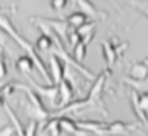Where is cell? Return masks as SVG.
Wrapping results in <instances>:
<instances>
[{
  "label": "cell",
  "instance_id": "obj_1",
  "mask_svg": "<svg viewBox=\"0 0 148 136\" xmlns=\"http://www.w3.org/2000/svg\"><path fill=\"white\" fill-rule=\"evenodd\" d=\"M0 28H2V29H3V31L19 45V47L27 53V56H29V57L32 59V62H34V64H35V69L40 72L41 76L46 79V82H49L50 85H53L50 72L47 70V67H46L44 62L41 60V57L38 56V53H37V50H35V45H32L27 38H24L22 35H21V34L16 31L15 25L12 24V21H10L6 15H0Z\"/></svg>",
  "mask_w": 148,
  "mask_h": 136
},
{
  "label": "cell",
  "instance_id": "obj_2",
  "mask_svg": "<svg viewBox=\"0 0 148 136\" xmlns=\"http://www.w3.org/2000/svg\"><path fill=\"white\" fill-rule=\"evenodd\" d=\"M109 78V69L103 70L100 75H97L95 81L92 82L91 88H90V92L85 97L87 101V110H94L100 114H103L104 117L109 116L107 110H106L104 101H103V92H104V86H106V81Z\"/></svg>",
  "mask_w": 148,
  "mask_h": 136
},
{
  "label": "cell",
  "instance_id": "obj_3",
  "mask_svg": "<svg viewBox=\"0 0 148 136\" xmlns=\"http://www.w3.org/2000/svg\"><path fill=\"white\" fill-rule=\"evenodd\" d=\"M18 89L24 91V92L27 94V98H28L27 113H28V116L31 117V120H37V122H44L46 120L47 122L51 117V113L44 107L41 97L35 92L32 88H29L28 85H24V83H18Z\"/></svg>",
  "mask_w": 148,
  "mask_h": 136
},
{
  "label": "cell",
  "instance_id": "obj_4",
  "mask_svg": "<svg viewBox=\"0 0 148 136\" xmlns=\"http://www.w3.org/2000/svg\"><path fill=\"white\" fill-rule=\"evenodd\" d=\"M65 70H66V63L59 56L50 54V57H49V72H50L53 85H59L63 79H65V75H66Z\"/></svg>",
  "mask_w": 148,
  "mask_h": 136
},
{
  "label": "cell",
  "instance_id": "obj_5",
  "mask_svg": "<svg viewBox=\"0 0 148 136\" xmlns=\"http://www.w3.org/2000/svg\"><path fill=\"white\" fill-rule=\"evenodd\" d=\"M57 86H59V108H63L73 101L75 88H73L72 81L68 78H65Z\"/></svg>",
  "mask_w": 148,
  "mask_h": 136
},
{
  "label": "cell",
  "instance_id": "obj_6",
  "mask_svg": "<svg viewBox=\"0 0 148 136\" xmlns=\"http://www.w3.org/2000/svg\"><path fill=\"white\" fill-rule=\"evenodd\" d=\"M40 21H43L44 24H47L54 32L56 35L63 41V42H68V35H69V31L72 29L69 27V24L65 21V19H49V18H40Z\"/></svg>",
  "mask_w": 148,
  "mask_h": 136
},
{
  "label": "cell",
  "instance_id": "obj_7",
  "mask_svg": "<svg viewBox=\"0 0 148 136\" xmlns=\"http://www.w3.org/2000/svg\"><path fill=\"white\" fill-rule=\"evenodd\" d=\"M75 5L78 6V9L82 12V13H85L91 21H104L106 18H107V13L106 12H100L94 5L92 2H90V0H75Z\"/></svg>",
  "mask_w": 148,
  "mask_h": 136
},
{
  "label": "cell",
  "instance_id": "obj_8",
  "mask_svg": "<svg viewBox=\"0 0 148 136\" xmlns=\"http://www.w3.org/2000/svg\"><path fill=\"white\" fill-rule=\"evenodd\" d=\"M78 126L81 130L87 133H95L100 136H107V126L106 122H97V120H79Z\"/></svg>",
  "mask_w": 148,
  "mask_h": 136
},
{
  "label": "cell",
  "instance_id": "obj_9",
  "mask_svg": "<svg viewBox=\"0 0 148 136\" xmlns=\"http://www.w3.org/2000/svg\"><path fill=\"white\" fill-rule=\"evenodd\" d=\"M136 129H138L136 123H126V122L116 120L113 123H109L107 135H112V136H128L131 132H134Z\"/></svg>",
  "mask_w": 148,
  "mask_h": 136
},
{
  "label": "cell",
  "instance_id": "obj_10",
  "mask_svg": "<svg viewBox=\"0 0 148 136\" xmlns=\"http://www.w3.org/2000/svg\"><path fill=\"white\" fill-rule=\"evenodd\" d=\"M28 79H29V83L32 85V89L35 91V92L40 95V97H44V98H47L51 104L59 98V86L57 85H49V86H40L31 76H28Z\"/></svg>",
  "mask_w": 148,
  "mask_h": 136
},
{
  "label": "cell",
  "instance_id": "obj_11",
  "mask_svg": "<svg viewBox=\"0 0 148 136\" xmlns=\"http://www.w3.org/2000/svg\"><path fill=\"white\" fill-rule=\"evenodd\" d=\"M101 51H103V57H104V60H106L109 67L113 66L117 62V59L122 56L119 53L117 44H113L112 41H107V40L101 41Z\"/></svg>",
  "mask_w": 148,
  "mask_h": 136
},
{
  "label": "cell",
  "instance_id": "obj_12",
  "mask_svg": "<svg viewBox=\"0 0 148 136\" xmlns=\"http://www.w3.org/2000/svg\"><path fill=\"white\" fill-rule=\"evenodd\" d=\"M129 79L134 82H145L148 79V64L141 62H136L129 69Z\"/></svg>",
  "mask_w": 148,
  "mask_h": 136
},
{
  "label": "cell",
  "instance_id": "obj_13",
  "mask_svg": "<svg viewBox=\"0 0 148 136\" xmlns=\"http://www.w3.org/2000/svg\"><path fill=\"white\" fill-rule=\"evenodd\" d=\"M60 119V129H62V133H66V135H71V136H76L81 129L78 126V122L72 120L71 117L68 116H63V117H59Z\"/></svg>",
  "mask_w": 148,
  "mask_h": 136
},
{
  "label": "cell",
  "instance_id": "obj_14",
  "mask_svg": "<svg viewBox=\"0 0 148 136\" xmlns=\"http://www.w3.org/2000/svg\"><path fill=\"white\" fill-rule=\"evenodd\" d=\"M131 104H132V110L135 113V116L138 117V120H141V123L148 130V113L141 110V107L138 105V92L136 91H132V94H131Z\"/></svg>",
  "mask_w": 148,
  "mask_h": 136
},
{
  "label": "cell",
  "instance_id": "obj_15",
  "mask_svg": "<svg viewBox=\"0 0 148 136\" xmlns=\"http://www.w3.org/2000/svg\"><path fill=\"white\" fill-rule=\"evenodd\" d=\"M16 67L21 73H24L25 76H29L32 73V70L35 69V64L32 62V59L29 56H21L18 60H16Z\"/></svg>",
  "mask_w": 148,
  "mask_h": 136
},
{
  "label": "cell",
  "instance_id": "obj_16",
  "mask_svg": "<svg viewBox=\"0 0 148 136\" xmlns=\"http://www.w3.org/2000/svg\"><path fill=\"white\" fill-rule=\"evenodd\" d=\"M88 21H90V18H88L85 13H82L81 10L73 12V13H71V15L66 18V22L69 24V27H71V28H73V29L81 28L82 25H85Z\"/></svg>",
  "mask_w": 148,
  "mask_h": 136
},
{
  "label": "cell",
  "instance_id": "obj_17",
  "mask_svg": "<svg viewBox=\"0 0 148 136\" xmlns=\"http://www.w3.org/2000/svg\"><path fill=\"white\" fill-rule=\"evenodd\" d=\"M95 25H97V22L90 19L85 25H82L81 28H78V29H76V31L79 32V35L82 37V41H84V42L90 44V41H91V40H92V37H94Z\"/></svg>",
  "mask_w": 148,
  "mask_h": 136
},
{
  "label": "cell",
  "instance_id": "obj_18",
  "mask_svg": "<svg viewBox=\"0 0 148 136\" xmlns=\"http://www.w3.org/2000/svg\"><path fill=\"white\" fill-rule=\"evenodd\" d=\"M54 47V41L51 38V35H47V34H41L37 41H35V49L38 51H49Z\"/></svg>",
  "mask_w": 148,
  "mask_h": 136
},
{
  "label": "cell",
  "instance_id": "obj_19",
  "mask_svg": "<svg viewBox=\"0 0 148 136\" xmlns=\"http://www.w3.org/2000/svg\"><path fill=\"white\" fill-rule=\"evenodd\" d=\"M43 129L50 135V136H60L62 129H60V119L59 117H50L46 124L43 126Z\"/></svg>",
  "mask_w": 148,
  "mask_h": 136
},
{
  "label": "cell",
  "instance_id": "obj_20",
  "mask_svg": "<svg viewBox=\"0 0 148 136\" xmlns=\"http://www.w3.org/2000/svg\"><path fill=\"white\" fill-rule=\"evenodd\" d=\"M5 110H6L8 116H9L10 122H12V126H13V129H15V133H16L18 136H24V135H25V127H22V124H21L19 119L16 117V114L12 111V108L6 104V105H5Z\"/></svg>",
  "mask_w": 148,
  "mask_h": 136
},
{
  "label": "cell",
  "instance_id": "obj_21",
  "mask_svg": "<svg viewBox=\"0 0 148 136\" xmlns=\"http://www.w3.org/2000/svg\"><path fill=\"white\" fill-rule=\"evenodd\" d=\"M87 51H88V44L87 42H84V41H81L76 47L72 50V56H73V59L76 60V62H84L85 60V57H87Z\"/></svg>",
  "mask_w": 148,
  "mask_h": 136
},
{
  "label": "cell",
  "instance_id": "obj_22",
  "mask_svg": "<svg viewBox=\"0 0 148 136\" xmlns=\"http://www.w3.org/2000/svg\"><path fill=\"white\" fill-rule=\"evenodd\" d=\"M81 41H82V37L79 35V32H78L76 29L72 28V29L69 31V35H68V44H69V47L73 50Z\"/></svg>",
  "mask_w": 148,
  "mask_h": 136
},
{
  "label": "cell",
  "instance_id": "obj_23",
  "mask_svg": "<svg viewBox=\"0 0 148 136\" xmlns=\"http://www.w3.org/2000/svg\"><path fill=\"white\" fill-rule=\"evenodd\" d=\"M128 2H129L136 10H139L144 16L148 18V2H142V0H128Z\"/></svg>",
  "mask_w": 148,
  "mask_h": 136
},
{
  "label": "cell",
  "instance_id": "obj_24",
  "mask_svg": "<svg viewBox=\"0 0 148 136\" xmlns=\"http://www.w3.org/2000/svg\"><path fill=\"white\" fill-rule=\"evenodd\" d=\"M16 89H18V82H8L0 88V94L3 97H10Z\"/></svg>",
  "mask_w": 148,
  "mask_h": 136
},
{
  "label": "cell",
  "instance_id": "obj_25",
  "mask_svg": "<svg viewBox=\"0 0 148 136\" xmlns=\"http://www.w3.org/2000/svg\"><path fill=\"white\" fill-rule=\"evenodd\" d=\"M38 127H40V124H38L37 120H29V123L25 127V135L24 136H35L40 130Z\"/></svg>",
  "mask_w": 148,
  "mask_h": 136
},
{
  "label": "cell",
  "instance_id": "obj_26",
  "mask_svg": "<svg viewBox=\"0 0 148 136\" xmlns=\"http://www.w3.org/2000/svg\"><path fill=\"white\" fill-rule=\"evenodd\" d=\"M138 105L141 107V110H144L145 113H148V92H138Z\"/></svg>",
  "mask_w": 148,
  "mask_h": 136
},
{
  "label": "cell",
  "instance_id": "obj_27",
  "mask_svg": "<svg viewBox=\"0 0 148 136\" xmlns=\"http://www.w3.org/2000/svg\"><path fill=\"white\" fill-rule=\"evenodd\" d=\"M6 76H8V67H6V63H5L3 51L0 49V82H2Z\"/></svg>",
  "mask_w": 148,
  "mask_h": 136
},
{
  "label": "cell",
  "instance_id": "obj_28",
  "mask_svg": "<svg viewBox=\"0 0 148 136\" xmlns=\"http://www.w3.org/2000/svg\"><path fill=\"white\" fill-rule=\"evenodd\" d=\"M68 2L69 0H50V6L53 10H62V9H65L68 6Z\"/></svg>",
  "mask_w": 148,
  "mask_h": 136
},
{
  "label": "cell",
  "instance_id": "obj_29",
  "mask_svg": "<svg viewBox=\"0 0 148 136\" xmlns=\"http://www.w3.org/2000/svg\"><path fill=\"white\" fill-rule=\"evenodd\" d=\"M13 133H15V129H13L12 124L10 126H5L3 129H0V136H13Z\"/></svg>",
  "mask_w": 148,
  "mask_h": 136
},
{
  "label": "cell",
  "instance_id": "obj_30",
  "mask_svg": "<svg viewBox=\"0 0 148 136\" xmlns=\"http://www.w3.org/2000/svg\"><path fill=\"white\" fill-rule=\"evenodd\" d=\"M8 34L2 29V28H0V45H6V41H8Z\"/></svg>",
  "mask_w": 148,
  "mask_h": 136
},
{
  "label": "cell",
  "instance_id": "obj_31",
  "mask_svg": "<svg viewBox=\"0 0 148 136\" xmlns=\"http://www.w3.org/2000/svg\"><path fill=\"white\" fill-rule=\"evenodd\" d=\"M15 12V9H10V8H2L0 6V15H6V13H9V12Z\"/></svg>",
  "mask_w": 148,
  "mask_h": 136
},
{
  "label": "cell",
  "instance_id": "obj_32",
  "mask_svg": "<svg viewBox=\"0 0 148 136\" xmlns=\"http://www.w3.org/2000/svg\"><path fill=\"white\" fill-rule=\"evenodd\" d=\"M5 105H6V103H5V97L0 94V108H5Z\"/></svg>",
  "mask_w": 148,
  "mask_h": 136
},
{
  "label": "cell",
  "instance_id": "obj_33",
  "mask_svg": "<svg viewBox=\"0 0 148 136\" xmlns=\"http://www.w3.org/2000/svg\"><path fill=\"white\" fill-rule=\"evenodd\" d=\"M76 136H90V133H87V132H84V130H81Z\"/></svg>",
  "mask_w": 148,
  "mask_h": 136
},
{
  "label": "cell",
  "instance_id": "obj_34",
  "mask_svg": "<svg viewBox=\"0 0 148 136\" xmlns=\"http://www.w3.org/2000/svg\"><path fill=\"white\" fill-rule=\"evenodd\" d=\"M40 136H50V135H49L44 129H41V135H40Z\"/></svg>",
  "mask_w": 148,
  "mask_h": 136
},
{
  "label": "cell",
  "instance_id": "obj_35",
  "mask_svg": "<svg viewBox=\"0 0 148 136\" xmlns=\"http://www.w3.org/2000/svg\"><path fill=\"white\" fill-rule=\"evenodd\" d=\"M142 62H144V63H147V64H148V57H145V59H144V60H142Z\"/></svg>",
  "mask_w": 148,
  "mask_h": 136
}]
</instances>
